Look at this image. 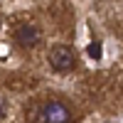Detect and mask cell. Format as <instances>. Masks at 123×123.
<instances>
[{
  "mask_svg": "<svg viewBox=\"0 0 123 123\" xmlns=\"http://www.w3.org/2000/svg\"><path fill=\"white\" fill-rule=\"evenodd\" d=\"M49 64H52V69L59 71V74L71 71L74 64H76L74 49H71L69 44H57V47H52V52H49Z\"/></svg>",
  "mask_w": 123,
  "mask_h": 123,
  "instance_id": "cell-1",
  "label": "cell"
},
{
  "mask_svg": "<svg viewBox=\"0 0 123 123\" xmlns=\"http://www.w3.org/2000/svg\"><path fill=\"white\" fill-rule=\"evenodd\" d=\"M42 123H71V111L62 104V101H49L39 113Z\"/></svg>",
  "mask_w": 123,
  "mask_h": 123,
  "instance_id": "cell-2",
  "label": "cell"
},
{
  "mask_svg": "<svg viewBox=\"0 0 123 123\" xmlns=\"http://www.w3.org/2000/svg\"><path fill=\"white\" fill-rule=\"evenodd\" d=\"M15 42L20 47H25V49H32V47H37L39 42H42V30H39L37 25H32V22H25V25L17 27Z\"/></svg>",
  "mask_w": 123,
  "mask_h": 123,
  "instance_id": "cell-3",
  "label": "cell"
},
{
  "mask_svg": "<svg viewBox=\"0 0 123 123\" xmlns=\"http://www.w3.org/2000/svg\"><path fill=\"white\" fill-rule=\"evenodd\" d=\"M89 54H91V57H94V59H98V57H101V47H98V44L94 42V44H91V47H89Z\"/></svg>",
  "mask_w": 123,
  "mask_h": 123,
  "instance_id": "cell-4",
  "label": "cell"
},
{
  "mask_svg": "<svg viewBox=\"0 0 123 123\" xmlns=\"http://www.w3.org/2000/svg\"><path fill=\"white\" fill-rule=\"evenodd\" d=\"M5 116H7V104H5L3 98H0V121H3Z\"/></svg>",
  "mask_w": 123,
  "mask_h": 123,
  "instance_id": "cell-5",
  "label": "cell"
}]
</instances>
